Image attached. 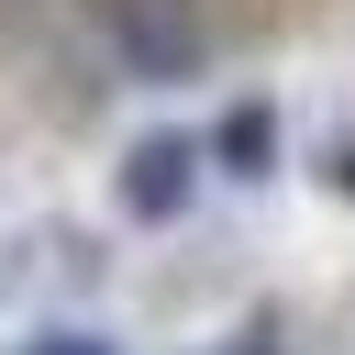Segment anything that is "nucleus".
<instances>
[{
    "mask_svg": "<svg viewBox=\"0 0 355 355\" xmlns=\"http://www.w3.org/2000/svg\"><path fill=\"white\" fill-rule=\"evenodd\" d=\"M333 189H344V200H355V133H344V144H333Z\"/></svg>",
    "mask_w": 355,
    "mask_h": 355,
    "instance_id": "obj_5",
    "label": "nucleus"
},
{
    "mask_svg": "<svg viewBox=\"0 0 355 355\" xmlns=\"http://www.w3.org/2000/svg\"><path fill=\"white\" fill-rule=\"evenodd\" d=\"M200 144H211V166H222V178H266V166H277V111H266V100H233Z\"/></svg>",
    "mask_w": 355,
    "mask_h": 355,
    "instance_id": "obj_3",
    "label": "nucleus"
},
{
    "mask_svg": "<svg viewBox=\"0 0 355 355\" xmlns=\"http://www.w3.org/2000/svg\"><path fill=\"white\" fill-rule=\"evenodd\" d=\"M89 11H100V44L133 89H200V67H211L200 0H89Z\"/></svg>",
    "mask_w": 355,
    "mask_h": 355,
    "instance_id": "obj_1",
    "label": "nucleus"
},
{
    "mask_svg": "<svg viewBox=\"0 0 355 355\" xmlns=\"http://www.w3.org/2000/svg\"><path fill=\"white\" fill-rule=\"evenodd\" d=\"M22 355H111V344H100V333H78V322H67V333H33V344H22Z\"/></svg>",
    "mask_w": 355,
    "mask_h": 355,
    "instance_id": "obj_4",
    "label": "nucleus"
},
{
    "mask_svg": "<svg viewBox=\"0 0 355 355\" xmlns=\"http://www.w3.org/2000/svg\"><path fill=\"white\" fill-rule=\"evenodd\" d=\"M200 166H211V144H200V133H144V144L122 155V178H111L122 222H178V211L200 200Z\"/></svg>",
    "mask_w": 355,
    "mask_h": 355,
    "instance_id": "obj_2",
    "label": "nucleus"
}]
</instances>
